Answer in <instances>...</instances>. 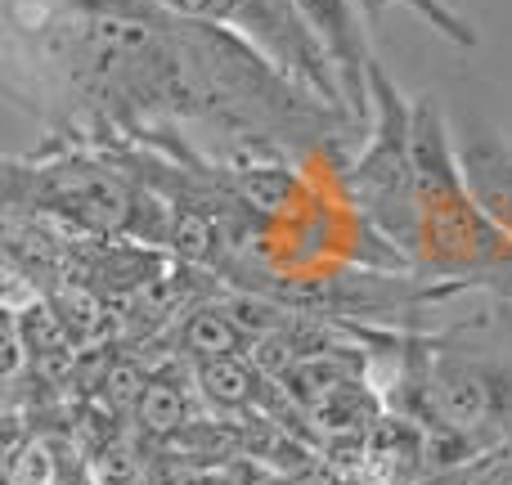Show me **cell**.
Wrapping results in <instances>:
<instances>
[{"label": "cell", "mask_w": 512, "mask_h": 485, "mask_svg": "<svg viewBox=\"0 0 512 485\" xmlns=\"http://www.w3.org/2000/svg\"><path fill=\"white\" fill-rule=\"evenodd\" d=\"M391 247L409 274L445 288H486L512 297V234H504L477 203L459 167L454 126L432 99H414V180Z\"/></svg>", "instance_id": "6da1fadb"}, {"label": "cell", "mask_w": 512, "mask_h": 485, "mask_svg": "<svg viewBox=\"0 0 512 485\" xmlns=\"http://www.w3.org/2000/svg\"><path fill=\"white\" fill-rule=\"evenodd\" d=\"M396 387L405 423L432 432L436 463L512 450V364L423 342L400 355Z\"/></svg>", "instance_id": "7a4b0ae2"}, {"label": "cell", "mask_w": 512, "mask_h": 485, "mask_svg": "<svg viewBox=\"0 0 512 485\" xmlns=\"http://www.w3.org/2000/svg\"><path fill=\"white\" fill-rule=\"evenodd\" d=\"M297 9L310 23V32L319 36L328 63H333L355 126H369V68L378 63V54H373L369 32H364V18H369L364 5L360 0H297Z\"/></svg>", "instance_id": "3957f363"}, {"label": "cell", "mask_w": 512, "mask_h": 485, "mask_svg": "<svg viewBox=\"0 0 512 485\" xmlns=\"http://www.w3.org/2000/svg\"><path fill=\"white\" fill-rule=\"evenodd\" d=\"M454 149L459 167L477 203L490 212V221L512 234V135L481 117H463L454 126Z\"/></svg>", "instance_id": "277c9868"}, {"label": "cell", "mask_w": 512, "mask_h": 485, "mask_svg": "<svg viewBox=\"0 0 512 485\" xmlns=\"http://www.w3.org/2000/svg\"><path fill=\"white\" fill-rule=\"evenodd\" d=\"M198 391L212 400L216 409H248L256 400V369L243 355H212V360L194 364Z\"/></svg>", "instance_id": "5b68a950"}, {"label": "cell", "mask_w": 512, "mask_h": 485, "mask_svg": "<svg viewBox=\"0 0 512 485\" xmlns=\"http://www.w3.org/2000/svg\"><path fill=\"white\" fill-rule=\"evenodd\" d=\"M140 423L144 432L153 436H171L189 423V396H185V382L176 378H153L149 387H140Z\"/></svg>", "instance_id": "8992f818"}, {"label": "cell", "mask_w": 512, "mask_h": 485, "mask_svg": "<svg viewBox=\"0 0 512 485\" xmlns=\"http://www.w3.org/2000/svg\"><path fill=\"white\" fill-rule=\"evenodd\" d=\"M512 450H486V454H468V459H454V463H436L427 477H418L414 485H490L495 472L504 468Z\"/></svg>", "instance_id": "52a82bcc"}, {"label": "cell", "mask_w": 512, "mask_h": 485, "mask_svg": "<svg viewBox=\"0 0 512 485\" xmlns=\"http://www.w3.org/2000/svg\"><path fill=\"white\" fill-rule=\"evenodd\" d=\"M490 485H512V454H508V459H504V468H499V472H495V481H490Z\"/></svg>", "instance_id": "ba28073f"}, {"label": "cell", "mask_w": 512, "mask_h": 485, "mask_svg": "<svg viewBox=\"0 0 512 485\" xmlns=\"http://www.w3.org/2000/svg\"><path fill=\"white\" fill-rule=\"evenodd\" d=\"M499 306H504V315H512V297H499Z\"/></svg>", "instance_id": "9c48e42d"}]
</instances>
